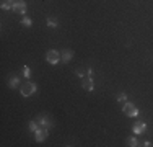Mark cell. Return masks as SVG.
<instances>
[{
	"label": "cell",
	"mask_w": 153,
	"mask_h": 147,
	"mask_svg": "<svg viewBox=\"0 0 153 147\" xmlns=\"http://www.w3.org/2000/svg\"><path fill=\"white\" fill-rule=\"evenodd\" d=\"M38 92V85L36 83H33V82H25L23 83V87L20 88V93H21V97H31L33 93H36Z\"/></svg>",
	"instance_id": "6da1fadb"
},
{
	"label": "cell",
	"mask_w": 153,
	"mask_h": 147,
	"mask_svg": "<svg viewBox=\"0 0 153 147\" xmlns=\"http://www.w3.org/2000/svg\"><path fill=\"white\" fill-rule=\"evenodd\" d=\"M46 61L49 62V64H52V65L59 64V61H60V52H59V51H56V49H49V51L46 52Z\"/></svg>",
	"instance_id": "7a4b0ae2"
},
{
	"label": "cell",
	"mask_w": 153,
	"mask_h": 147,
	"mask_svg": "<svg viewBox=\"0 0 153 147\" xmlns=\"http://www.w3.org/2000/svg\"><path fill=\"white\" fill-rule=\"evenodd\" d=\"M122 111H124V115H127V116H137L138 115V110H137V106L135 105H132V103H129V101H126L124 103V106H122Z\"/></svg>",
	"instance_id": "3957f363"
},
{
	"label": "cell",
	"mask_w": 153,
	"mask_h": 147,
	"mask_svg": "<svg viewBox=\"0 0 153 147\" xmlns=\"http://www.w3.org/2000/svg\"><path fill=\"white\" fill-rule=\"evenodd\" d=\"M47 136H49V129H47V128H39V129L34 132V139L38 142H42Z\"/></svg>",
	"instance_id": "277c9868"
},
{
	"label": "cell",
	"mask_w": 153,
	"mask_h": 147,
	"mask_svg": "<svg viewBox=\"0 0 153 147\" xmlns=\"http://www.w3.org/2000/svg\"><path fill=\"white\" fill-rule=\"evenodd\" d=\"M82 87L85 88L86 92H93V90H94V83H93V79H91V75H86V77H83V80H82Z\"/></svg>",
	"instance_id": "5b68a950"
},
{
	"label": "cell",
	"mask_w": 153,
	"mask_h": 147,
	"mask_svg": "<svg viewBox=\"0 0 153 147\" xmlns=\"http://www.w3.org/2000/svg\"><path fill=\"white\" fill-rule=\"evenodd\" d=\"M12 10H13V13H18V15H23L25 16V13H26V3L25 2H16Z\"/></svg>",
	"instance_id": "8992f818"
},
{
	"label": "cell",
	"mask_w": 153,
	"mask_h": 147,
	"mask_svg": "<svg viewBox=\"0 0 153 147\" xmlns=\"http://www.w3.org/2000/svg\"><path fill=\"white\" fill-rule=\"evenodd\" d=\"M145 129H147V124L142 123V121H137V123L134 124V132H135V134H143Z\"/></svg>",
	"instance_id": "52a82bcc"
},
{
	"label": "cell",
	"mask_w": 153,
	"mask_h": 147,
	"mask_svg": "<svg viewBox=\"0 0 153 147\" xmlns=\"http://www.w3.org/2000/svg\"><path fill=\"white\" fill-rule=\"evenodd\" d=\"M39 126H41V128H47V129H49V128L51 126H52V123H51V119H49V118H47L46 115H41V116H39Z\"/></svg>",
	"instance_id": "ba28073f"
},
{
	"label": "cell",
	"mask_w": 153,
	"mask_h": 147,
	"mask_svg": "<svg viewBox=\"0 0 153 147\" xmlns=\"http://www.w3.org/2000/svg\"><path fill=\"white\" fill-rule=\"evenodd\" d=\"M72 57H74V52H72L70 49H65V51H62V54H60V59H62V62H68Z\"/></svg>",
	"instance_id": "9c48e42d"
},
{
	"label": "cell",
	"mask_w": 153,
	"mask_h": 147,
	"mask_svg": "<svg viewBox=\"0 0 153 147\" xmlns=\"http://www.w3.org/2000/svg\"><path fill=\"white\" fill-rule=\"evenodd\" d=\"M18 82H20V79H18L16 75L10 77V80H8V87H10V88H16V87H18Z\"/></svg>",
	"instance_id": "30bf717a"
},
{
	"label": "cell",
	"mask_w": 153,
	"mask_h": 147,
	"mask_svg": "<svg viewBox=\"0 0 153 147\" xmlns=\"http://www.w3.org/2000/svg\"><path fill=\"white\" fill-rule=\"evenodd\" d=\"M13 5H15V3H13L12 0H2V8H3V10H10V8H13Z\"/></svg>",
	"instance_id": "8fae6325"
},
{
	"label": "cell",
	"mask_w": 153,
	"mask_h": 147,
	"mask_svg": "<svg viewBox=\"0 0 153 147\" xmlns=\"http://www.w3.org/2000/svg\"><path fill=\"white\" fill-rule=\"evenodd\" d=\"M47 26L57 28V20H56V18H47Z\"/></svg>",
	"instance_id": "7c38bea8"
},
{
	"label": "cell",
	"mask_w": 153,
	"mask_h": 147,
	"mask_svg": "<svg viewBox=\"0 0 153 147\" xmlns=\"http://www.w3.org/2000/svg\"><path fill=\"white\" fill-rule=\"evenodd\" d=\"M127 146H129V147H135V146H138L137 139H135V137H129V139H127Z\"/></svg>",
	"instance_id": "4fadbf2b"
},
{
	"label": "cell",
	"mask_w": 153,
	"mask_h": 147,
	"mask_svg": "<svg viewBox=\"0 0 153 147\" xmlns=\"http://www.w3.org/2000/svg\"><path fill=\"white\" fill-rule=\"evenodd\" d=\"M38 129H39V123H36V121H31V123H30V131L36 132Z\"/></svg>",
	"instance_id": "5bb4252c"
},
{
	"label": "cell",
	"mask_w": 153,
	"mask_h": 147,
	"mask_svg": "<svg viewBox=\"0 0 153 147\" xmlns=\"http://www.w3.org/2000/svg\"><path fill=\"white\" fill-rule=\"evenodd\" d=\"M21 25H25V26H31V25H33L31 18H28V16H23V20H21Z\"/></svg>",
	"instance_id": "9a60e30c"
},
{
	"label": "cell",
	"mask_w": 153,
	"mask_h": 147,
	"mask_svg": "<svg viewBox=\"0 0 153 147\" xmlns=\"http://www.w3.org/2000/svg\"><path fill=\"white\" fill-rule=\"evenodd\" d=\"M23 74H25V77H26V79H30L31 70H30V67H28V65H23Z\"/></svg>",
	"instance_id": "2e32d148"
},
{
	"label": "cell",
	"mask_w": 153,
	"mask_h": 147,
	"mask_svg": "<svg viewBox=\"0 0 153 147\" xmlns=\"http://www.w3.org/2000/svg\"><path fill=\"white\" fill-rule=\"evenodd\" d=\"M117 101H121V103H126V101H127V95H126V93H121V95L117 97Z\"/></svg>",
	"instance_id": "e0dca14e"
},
{
	"label": "cell",
	"mask_w": 153,
	"mask_h": 147,
	"mask_svg": "<svg viewBox=\"0 0 153 147\" xmlns=\"http://www.w3.org/2000/svg\"><path fill=\"white\" fill-rule=\"evenodd\" d=\"M76 75H78V77H82V79L85 77V75H83V72H82V70H76Z\"/></svg>",
	"instance_id": "ac0fdd59"
},
{
	"label": "cell",
	"mask_w": 153,
	"mask_h": 147,
	"mask_svg": "<svg viewBox=\"0 0 153 147\" xmlns=\"http://www.w3.org/2000/svg\"><path fill=\"white\" fill-rule=\"evenodd\" d=\"M143 146H145V147H150V146H152V142H150V141H147V142H143Z\"/></svg>",
	"instance_id": "d6986e66"
}]
</instances>
